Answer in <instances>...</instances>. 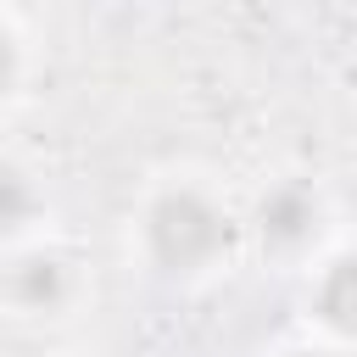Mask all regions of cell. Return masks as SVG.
<instances>
[{
    "mask_svg": "<svg viewBox=\"0 0 357 357\" xmlns=\"http://www.w3.org/2000/svg\"><path fill=\"white\" fill-rule=\"evenodd\" d=\"M229 212L201 190H162L145 212V251L167 273H201L229 251Z\"/></svg>",
    "mask_w": 357,
    "mask_h": 357,
    "instance_id": "obj_1",
    "label": "cell"
},
{
    "mask_svg": "<svg viewBox=\"0 0 357 357\" xmlns=\"http://www.w3.org/2000/svg\"><path fill=\"white\" fill-rule=\"evenodd\" d=\"M257 234L268 251H301L318 234V195L307 184H273L257 206Z\"/></svg>",
    "mask_w": 357,
    "mask_h": 357,
    "instance_id": "obj_2",
    "label": "cell"
},
{
    "mask_svg": "<svg viewBox=\"0 0 357 357\" xmlns=\"http://www.w3.org/2000/svg\"><path fill=\"white\" fill-rule=\"evenodd\" d=\"M11 296L33 312H56L73 296V268L61 257H22L11 268Z\"/></svg>",
    "mask_w": 357,
    "mask_h": 357,
    "instance_id": "obj_3",
    "label": "cell"
},
{
    "mask_svg": "<svg viewBox=\"0 0 357 357\" xmlns=\"http://www.w3.org/2000/svg\"><path fill=\"white\" fill-rule=\"evenodd\" d=\"M39 190H33V178L22 173V167H11V162H0V234H17V229H28L33 218H39Z\"/></svg>",
    "mask_w": 357,
    "mask_h": 357,
    "instance_id": "obj_4",
    "label": "cell"
},
{
    "mask_svg": "<svg viewBox=\"0 0 357 357\" xmlns=\"http://www.w3.org/2000/svg\"><path fill=\"white\" fill-rule=\"evenodd\" d=\"M318 312H324V324L329 329H351V262L340 257L335 268H329V279H324V290H318Z\"/></svg>",
    "mask_w": 357,
    "mask_h": 357,
    "instance_id": "obj_5",
    "label": "cell"
},
{
    "mask_svg": "<svg viewBox=\"0 0 357 357\" xmlns=\"http://www.w3.org/2000/svg\"><path fill=\"white\" fill-rule=\"evenodd\" d=\"M11 84H17V39L0 28V95H6Z\"/></svg>",
    "mask_w": 357,
    "mask_h": 357,
    "instance_id": "obj_6",
    "label": "cell"
}]
</instances>
